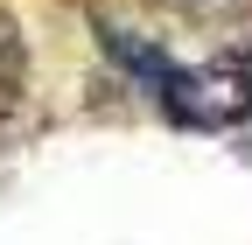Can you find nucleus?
<instances>
[{
	"label": "nucleus",
	"instance_id": "obj_3",
	"mask_svg": "<svg viewBox=\"0 0 252 245\" xmlns=\"http://www.w3.org/2000/svg\"><path fill=\"white\" fill-rule=\"evenodd\" d=\"M175 7H196V14H210V7H238V0H175Z\"/></svg>",
	"mask_w": 252,
	"mask_h": 245
},
{
	"label": "nucleus",
	"instance_id": "obj_2",
	"mask_svg": "<svg viewBox=\"0 0 252 245\" xmlns=\"http://www.w3.org/2000/svg\"><path fill=\"white\" fill-rule=\"evenodd\" d=\"M28 63V42H21V21L7 14V7H0V77H14Z\"/></svg>",
	"mask_w": 252,
	"mask_h": 245
},
{
	"label": "nucleus",
	"instance_id": "obj_1",
	"mask_svg": "<svg viewBox=\"0 0 252 245\" xmlns=\"http://www.w3.org/2000/svg\"><path fill=\"white\" fill-rule=\"evenodd\" d=\"M175 119H196V126H224V119H238L252 105V84L238 70H203V77H182L175 84Z\"/></svg>",
	"mask_w": 252,
	"mask_h": 245
}]
</instances>
